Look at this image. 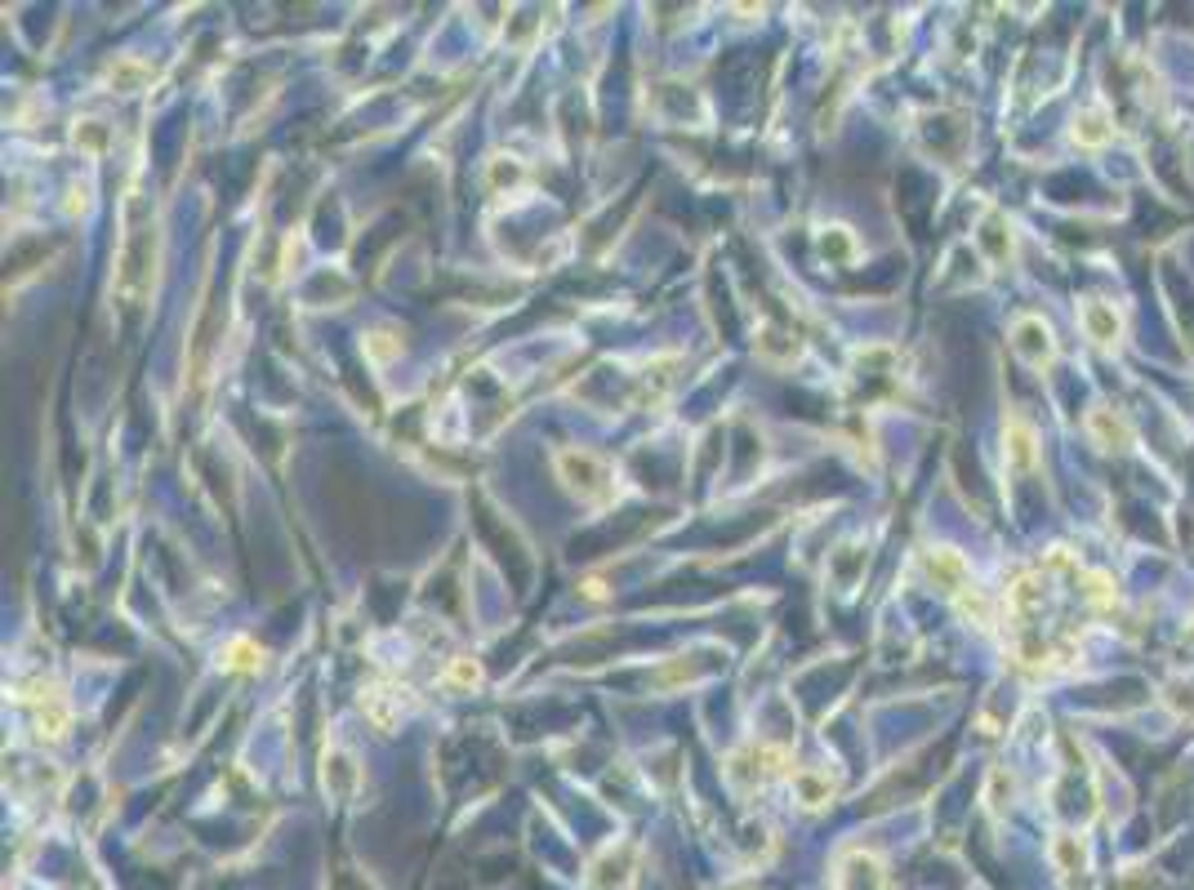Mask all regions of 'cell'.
I'll list each match as a JSON object with an SVG mask.
<instances>
[{
  "instance_id": "5b68a950",
  "label": "cell",
  "mask_w": 1194,
  "mask_h": 890,
  "mask_svg": "<svg viewBox=\"0 0 1194 890\" xmlns=\"http://www.w3.org/2000/svg\"><path fill=\"white\" fill-rule=\"evenodd\" d=\"M1070 134H1075L1079 148H1092V152H1097V148H1105V143L1114 139V120H1110L1105 107H1088V112L1075 116V129H1070Z\"/></svg>"
},
{
  "instance_id": "3957f363",
  "label": "cell",
  "mask_w": 1194,
  "mask_h": 890,
  "mask_svg": "<svg viewBox=\"0 0 1194 890\" xmlns=\"http://www.w3.org/2000/svg\"><path fill=\"white\" fill-rule=\"evenodd\" d=\"M1088 437H1092L1101 450H1123V446H1133V424H1127L1118 409L1097 405L1092 415H1088Z\"/></svg>"
},
{
  "instance_id": "6da1fadb",
  "label": "cell",
  "mask_w": 1194,
  "mask_h": 890,
  "mask_svg": "<svg viewBox=\"0 0 1194 890\" xmlns=\"http://www.w3.org/2000/svg\"><path fill=\"white\" fill-rule=\"evenodd\" d=\"M1012 352L1030 366V370H1047L1056 361V338H1052V325L1043 316H1021L1012 325Z\"/></svg>"
},
{
  "instance_id": "277c9868",
  "label": "cell",
  "mask_w": 1194,
  "mask_h": 890,
  "mask_svg": "<svg viewBox=\"0 0 1194 890\" xmlns=\"http://www.w3.org/2000/svg\"><path fill=\"white\" fill-rule=\"evenodd\" d=\"M1003 441H1008V467L1012 472H1034L1038 467V437H1034V428L1025 419H1012Z\"/></svg>"
},
{
  "instance_id": "7a4b0ae2",
  "label": "cell",
  "mask_w": 1194,
  "mask_h": 890,
  "mask_svg": "<svg viewBox=\"0 0 1194 890\" xmlns=\"http://www.w3.org/2000/svg\"><path fill=\"white\" fill-rule=\"evenodd\" d=\"M1079 325H1083V334L1092 338L1097 348H1114L1118 338H1123V316H1118V308L1105 303V299H1083Z\"/></svg>"
},
{
  "instance_id": "52a82bcc",
  "label": "cell",
  "mask_w": 1194,
  "mask_h": 890,
  "mask_svg": "<svg viewBox=\"0 0 1194 890\" xmlns=\"http://www.w3.org/2000/svg\"><path fill=\"white\" fill-rule=\"evenodd\" d=\"M1052 855L1060 859V868H1070V872H1075V868L1083 864V842H1079V837H1070V833H1060V837L1052 842Z\"/></svg>"
},
{
  "instance_id": "8992f818",
  "label": "cell",
  "mask_w": 1194,
  "mask_h": 890,
  "mask_svg": "<svg viewBox=\"0 0 1194 890\" xmlns=\"http://www.w3.org/2000/svg\"><path fill=\"white\" fill-rule=\"evenodd\" d=\"M927 566H932V579H941L950 592H958V588L967 583V566H963L958 553H950V547H941V553L927 557Z\"/></svg>"
}]
</instances>
